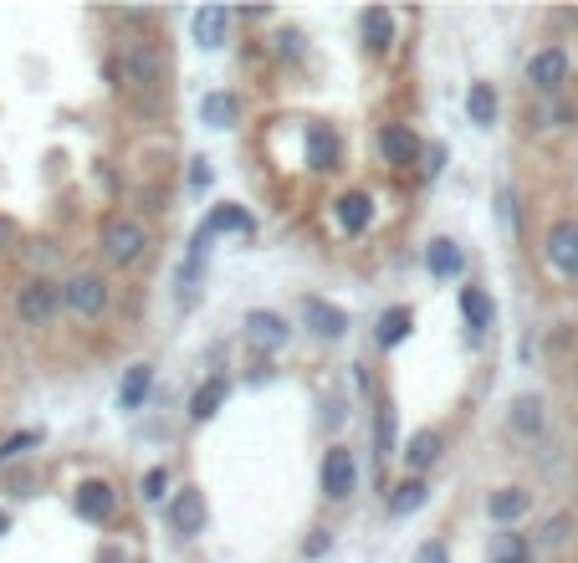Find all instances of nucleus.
<instances>
[{
    "mask_svg": "<svg viewBox=\"0 0 578 563\" xmlns=\"http://www.w3.org/2000/svg\"><path fill=\"white\" fill-rule=\"evenodd\" d=\"M512 430H517V436H538V430H543V400L538 395H522L512 405Z\"/></svg>",
    "mask_w": 578,
    "mask_h": 563,
    "instance_id": "nucleus-24",
    "label": "nucleus"
},
{
    "mask_svg": "<svg viewBox=\"0 0 578 563\" xmlns=\"http://www.w3.org/2000/svg\"><path fill=\"white\" fill-rule=\"evenodd\" d=\"M379 149H384L389 164H410V159L420 154V139L410 134L405 123H389V128H379Z\"/></svg>",
    "mask_w": 578,
    "mask_h": 563,
    "instance_id": "nucleus-14",
    "label": "nucleus"
},
{
    "mask_svg": "<svg viewBox=\"0 0 578 563\" xmlns=\"http://www.w3.org/2000/svg\"><path fill=\"white\" fill-rule=\"evenodd\" d=\"M62 302H67L77 318H98V313L108 308V287H103L98 272H77V277L62 287Z\"/></svg>",
    "mask_w": 578,
    "mask_h": 563,
    "instance_id": "nucleus-4",
    "label": "nucleus"
},
{
    "mask_svg": "<svg viewBox=\"0 0 578 563\" xmlns=\"http://www.w3.org/2000/svg\"><path fill=\"white\" fill-rule=\"evenodd\" d=\"M302 318H307V328H313L318 338H343L348 333V313L333 308V302H323V297H307L302 302Z\"/></svg>",
    "mask_w": 578,
    "mask_h": 563,
    "instance_id": "nucleus-9",
    "label": "nucleus"
},
{
    "mask_svg": "<svg viewBox=\"0 0 578 563\" xmlns=\"http://www.w3.org/2000/svg\"><path fill=\"white\" fill-rule=\"evenodd\" d=\"M205 231H210V236H220V231H241V236H251V231H256V221H251V215H246L241 205H220V210L210 215V221H205Z\"/></svg>",
    "mask_w": 578,
    "mask_h": 563,
    "instance_id": "nucleus-22",
    "label": "nucleus"
},
{
    "mask_svg": "<svg viewBox=\"0 0 578 563\" xmlns=\"http://www.w3.org/2000/svg\"><path fill=\"white\" fill-rule=\"evenodd\" d=\"M543 251H548V262H553L563 277L578 282V226H573V221H558V226L548 231V246H543Z\"/></svg>",
    "mask_w": 578,
    "mask_h": 563,
    "instance_id": "nucleus-8",
    "label": "nucleus"
},
{
    "mask_svg": "<svg viewBox=\"0 0 578 563\" xmlns=\"http://www.w3.org/2000/svg\"><path fill=\"white\" fill-rule=\"evenodd\" d=\"M6 241H11V226H6V221H0V246H6Z\"/></svg>",
    "mask_w": 578,
    "mask_h": 563,
    "instance_id": "nucleus-37",
    "label": "nucleus"
},
{
    "mask_svg": "<svg viewBox=\"0 0 578 563\" xmlns=\"http://www.w3.org/2000/svg\"><path fill=\"white\" fill-rule=\"evenodd\" d=\"M461 313H466L471 333H481V328H492V297H486L481 287H466V292H461Z\"/></svg>",
    "mask_w": 578,
    "mask_h": 563,
    "instance_id": "nucleus-23",
    "label": "nucleus"
},
{
    "mask_svg": "<svg viewBox=\"0 0 578 563\" xmlns=\"http://www.w3.org/2000/svg\"><path fill=\"white\" fill-rule=\"evenodd\" d=\"M144 246H149V236H144L139 221H123V215H113V221L103 226V251H108V262H118V267L139 262Z\"/></svg>",
    "mask_w": 578,
    "mask_h": 563,
    "instance_id": "nucleus-3",
    "label": "nucleus"
},
{
    "mask_svg": "<svg viewBox=\"0 0 578 563\" xmlns=\"http://www.w3.org/2000/svg\"><path fill=\"white\" fill-rule=\"evenodd\" d=\"M425 497H430V487H425V482H405V487H399V492L389 497V512H394V517H410V512H420V507H425Z\"/></svg>",
    "mask_w": 578,
    "mask_h": 563,
    "instance_id": "nucleus-29",
    "label": "nucleus"
},
{
    "mask_svg": "<svg viewBox=\"0 0 578 563\" xmlns=\"http://www.w3.org/2000/svg\"><path fill=\"white\" fill-rule=\"evenodd\" d=\"M277 52H282V57H297V52H302V36H297V31H282V36H277Z\"/></svg>",
    "mask_w": 578,
    "mask_h": 563,
    "instance_id": "nucleus-34",
    "label": "nucleus"
},
{
    "mask_svg": "<svg viewBox=\"0 0 578 563\" xmlns=\"http://www.w3.org/2000/svg\"><path fill=\"white\" fill-rule=\"evenodd\" d=\"M333 159H338V139H333V128H307V164L313 169H333Z\"/></svg>",
    "mask_w": 578,
    "mask_h": 563,
    "instance_id": "nucleus-20",
    "label": "nucleus"
},
{
    "mask_svg": "<svg viewBox=\"0 0 578 563\" xmlns=\"http://www.w3.org/2000/svg\"><path fill=\"white\" fill-rule=\"evenodd\" d=\"M353 487H359V471H353V456H348L343 446H333V451L323 456V492H328L333 502H348V497H353Z\"/></svg>",
    "mask_w": 578,
    "mask_h": 563,
    "instance_id": "nucleus-6",
    "label": "nucleus"
},
{
    "mask_svg": "<svg viewBox=\"0 0 578 563\" xmlns=\"http://www.w3.org/2000/svg\"><path fill=\"white\" fill-rule=\"evenodd\" d=\"M364 36H369V47H374V52H389V41H394V16H389L384 6L364 11Z\"/></svg>",
    "mask_w": 578,
    "mask_h": 563,
    "instance_id": "nucleus-26",
    "label": "nucleus"
},
{
    "mask_svg": "<svg viewBox=\"0 0 578 563\" xmlns=\"http://www.w3.org/2000/svg\"><path fill=\"white\" fill-rule=\"evenodd\" d=\"M113 77H118V88H128L133 98H149L164 82V52L154 47V41H128V47L118 52V62H113Z\"/></svg>",
    "mask_w": 578,
    "mask_h": 563,
    "instance_id": "nucleus-1",
    "label": "nucleus"
},
{
    "mask_svg": "<svg viewBox=\"0 0 578 563\" xmlns=\"http://www.w3.org/2000/svg\"><path fill=\"white\" fill-rule=\"evenodd\" d=\"M246 343H256V349H282L287 343V323L277 313H246Z\"/></svg>",
    "mask_w": 578,
    "mask_h": 563,
    "instance_id": "nucleus-11",
    "label": "nucleus"
},
{
    "mask_svg": "<svg viewBox=\"0 0 578 563\" xmlns=\"http://www.w3.org/2000/svg\"><path fill=\"white\" fill-rule=\"evenodd\" d=\"M149 384H154V369L149 364H133L123 374V384H118V410H139L144 395H149Z\"/></svg>",
    "mask_w": 578,
    "mask_h": 563,
    "instance_id": "nucleus-16",
    "label": "nucleus"
},
{
    "mask_svg": "<svg viewBox=\"0 0 578 563\" xmlns=\"http://www.w3.org/2000/svg\"><path fill=\"white\" fill-rule=\"evenodd\" d=\"M410 328H415V313H410V308H389V313L379 318V349H394V343L405 338Z\"/></svg>",
    "mask_w": 578,
    "mask_h": 563,
    "instance_id": "nucleus-25",
    "label": "nucleus"
},
{
    "mask_svg": "<svg viewBox=\"0 0 578 563\" xmlns=\"http://www.w3.org/2000/svg\"><path fill=\"white\" fill-rule=\"evenodd\" d=\"M6 528H11V523H6V512H0V533H6Z\"/></svg>",
    "mask_w": 578,
    "mask_h": 563,
    "instance_id": "nucleus-38",
    "label": "nucleus"
},
{
    "mask_svg": "<svg viewBox=\"0 0 578 563\" xmlns=\"http://www.w3.org/2000/svg\"><path fill=\"white\" fill-rule=\"evenodd\" d=\"M440 164H446V149L430 144V149H425V175H440Z\"/></svg>",
    "mask_w": 578,
    "mask_h": 563,
    "instance_id": "nucleus-35",
    "label": "nucleus"
},
{
    "mask_svg": "<svg viewBox=\"0 0 578 563\" xmlns=\"http://www.w3.org/2000/svg\"><path fill=\"white\" fill-rule=\"evenodd\" d=\"M113 487L108 482H82L77 487V512L87 517V523H108V517H113Z\"/></svg>",
    "mask_w": 578,
    "mask_h": 563,
    "instance_id": "nucleus-12",
    "label": "nucleus"
},
{
    "mask_svg": "<svg viewBox=\"0 0 578 563\" xmlns=\"http://www.w3.org/2000/svg\"><path fill=\"white\" fill-rule=\"evenodd\" d=\"M226 395H231V384H226V379L200 384V389H195V400H190V415H195V420H210L220 405H226Z\"/></svg>",
    "mask_w": 578,
    "mask_h": 563,
    "instance_id": "nucleus-21",
    "label": "nucleus"
},
{
    "mask_svg": "<svg viewBox=\"0 0 578 563\" xmlns=\"http://www.w3.org/2000/svg\"><path fill=\"white\" fill-rule=\"evenodd\" d=\"M563 538H568V512H558V517H553V523L543 528V548H558Z\"/></svg>",
    "mask_w": 578,
    "mask_h": 563,
    "instance_id": "nucleus-32",
    "label": "nucleus"
},
{
    "mask_svg": "<svg viewBox=\"0 0 578 563\" xmlns=\"http://www.w3.org/2000/svg\"><path fill=\"white\" fill-rule=\"evenodd\" d=\"M57 308H62V287H52L47 277H31V282L21 287V297H16V313H21V323H31V328H47Z\"/></svg>",
    "mask_w": 578,
    "mask_h": 563,
    "instance_id": "nucleus-2",
    "label": "nucleus"
},
{
    "mask_svg": "<svg viewBox=\"0 0 578 563\" xmlns=\"http://www.w3.org/2000/svg\"><path fill=\"white\" fill-rule=\"evenodd\" d=\"M466 113H471V123L492 128V118H497V93L486 88V82H476V88L466 93Z\"/></svg>",
    "mask_w": 578,
    "mask_h": 563,
    "instance_id": "nucleus-27",
    "label": "nucleus"
},
{
    "mask_svg": "<svg viewBox=\"0 0 578 563\" xmlns=\"http://www.w3.org/2000/svg\"><path fill=\"white\" fill-rule=\"evenodd\" d=\"M164 492H169V471H164V466H154V471L144 476V497H149V502H159Z\"/></svg>",
    "mask_w": 578,
    "mask_h": 563,
    "instance_id": "nucleus-31",
    "label": "nucleus"
},
{
    "mask_svg": "<svg viewBox=\"0 0 578 563\" xmlns=\"http://www.w3.org/2000/svg\"><path fill=\"white\" fill-rule=\"evenodd\" d=\"M226 31H231V11H220V6H205V11H195V41H200L205 52L226 47Z\"/></svg>",
    "mask_w": 578,
    "mask_h": 563,
    "instance_id": "nucleus-13",
    "label": "nucleus"
},
{
    "mask_svg": "<svg viewBox=\"0 0 578 563\" xmlns=\"http://www.w3.org/2000/svg\"><path fill=\"white\" fill-rule=\"evenodd\" d=\"M169 528L180 533V538L205 533V492H195V487L174 492V502H169Z\"/></svg>",
    "mask_w": 578,
    "mask_h": 563,
    "instance_id": "nucleus-5",
    "label": "nucleus"
},
{
    "mask_svg": "<svg viewBox=\"0 0 578 563\" xmlns=\"http://www.w3.org/2000/svg\"><path fill=\"white\" fill-rule=\"evenodd\" d=\"M236 113H241V103L231 93H205L200 98V123H210V128H236Z\"/></svg>",
    "mask_w": 578,
    "mask_h": 563,
    "instance_id": "nucleus-17",
    "label": "nucleus"
},
{
    "mask_svg": "<svg viewBox=\"0 0 578 563\" xmlns=\"http://www.w3.org/2000/svg\"><path fill=\"white\" fill-rule=\"evenodd\" d=\"M415 563H451V553H446V543H425L415 553Z\"/></svg>",
    "mask_w": 578,
    "mask_h": 563,
    "instance_id": "nucleus-33",
    "label": "nucleus"
},
{
    "mask_svg": "<svg viewBox=\"0 0 578 563\" xmlns=\"http://www.w3.org/2000/svg\"><path fill=\"white\" fill-rule=\"evenodd\" d=\"M374 446H379V461L394 456V405H379V430H374Z\"/></svg>",
    "mask_w": 578,
    "mask_h": 563,
    "instance_id": "nucleus-30",
    "label": "nucleus"
},
{
    "mask_svg": "<svg viewBox=\"0 0 578 563\" xmlns=\"http://www.w3.org/2000/svg\"><path fill=\"white\" fill-rule=\"evenodd\" d=\"M527 538L522 533H492V563H527Z\"/></svg>",
    "mask_w": 578,
    "mask_h": 563,
    "instance_id": "nucleus-28",
    "label": "nucleus"
},
{
    "mask_svg": "<svg viewBox=\"0 0 578 563\" xmlns=\"http://www.w3.org/2000/svg\"><path fill=\"white\" fill-rule=\"evenodd\" d=\"M425 267H430V277L446 282V277H461V272H466V256H461V246H456V241L440 236V241H430V246H425Z\"/></svg>",
    "mask_w": 578,
    "mask_h": 563,
    "instance_id": "nucleus-10",
    "label": "nucleus"
},
{
    "mask_svg": "<svg viewBox=\"0 0 578 563\" xmlns=\"http://www.w3.org/2000/svg\"><path fill=\"white\" fill-rule=\"evenodd\" d=\"M333 215H338V226H343L348 236H359V231L369 226V215H374V200L353 190V195H343V200L333 205Z\"/></svg>",
    "mask_w": 578,
    "mask_h": 563,
    "instance_id": "nucleus-15",
    "label": "nucleus"
},
{
    "mask_svg": "<svg viewBox=\"0 0 578 563\" xmlns=\"http://www.w3.org/2000/svg\"><path fill=\"white\" fill-rule=\"evenodd\" d=\"M527 82H532L538 93H558L563 82H568V52H563V47L538 52V57L527 62Z\"/></svg>",
    "mask_w": 578,
    "mask_h": 563,
    "instance_id": "nucleus-7",
    "label": "nucleus"
},
{
    "mask_svg": "<svg viewBox=\"0 0 578 563\" xmlns=\"http://www.w3.org/2000/svg\"><path fill=\"white\" fill-rule=\"evenodd\" d=\"M532 507V497L522 492V487H502V492H492V502H486V512H492V523H517V517Z\"/></svg>",
    "mask_w": 578,
    "mask_h": 563,
    "instance_id": "nucleus-18",
    "label": "nucleus"
},
{
    "mask_svg": "<svg viewBox=\"0 0 578 563\" xmlns=\"http://www.w3.org/2000/svg\"><path fill=\"white\" fill-rule=\"evenodd\" d=\"M440 430H420V436H410V446H405V461L415 466V471H430L435 461H440Z\"/></svg>",
    "mask_w": 578,
    "mask_h": 563,
    "instance_id": "nucleus-19",
    "label": "nucleus"
},
{
    "mask_svg": "<svg viewBox=\"0 0 578 563\" xmlns=\"http://www.w3.org/2000/svg\"><path fill=\"white\" fill-rule=\"evenodd\" d=\"M190 185H195V190H205V185H210V169H205V159L195 164V175H190Z\"/></svg>",
    "mask_w": 578,
    "mask_h": 563,
    "instance_id": "nucleus-36",
    "label": "nucleus"
}]
</instances>
